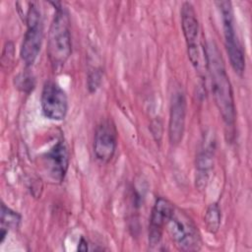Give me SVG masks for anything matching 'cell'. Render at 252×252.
Instances as JSON below:
<instances>
[{"label":"cell","instance_id":"5","mask_svg":"<svg viewBox=\"0 0 252 252\" xmlns=\"http://www.w3.org/2000/svg\"><path fill=\"white\" fill-rule=\"evenodd\" d=\"M167 230L175 245L183 251H196L201 247L198 230L191 219L182 212L174 211L168 220Z\"/></svg>","mask_w":252,"mask_h":252},{"label":"cell","instance_id":"2","mask_svg":"<svg viewBox=\"0 0 252 252\" xmlns=\"http://www.w3.org/2000/svg\"><path fill=\"white\" fill-rule=\"evenodd\" d=\"M55 13L48 32L47 55L53 70H60L72 53L70 20L60 3H53Z\"/></svg>","mask_w":252,"mask_h":252},{"label":"cell","instance_id":"8","mask_svg":"<svg viewBox=\"0 0 252 252\" xmlns=\"http://www.w3.org/2000/svg\"><path fill=\"white\" fill-rule=\"evenodd\" d=\"M43 165L48 176L58 182H62L69 166L70 154L66 143L61 139L57 141L44 155Z\"/></svg>","mask_w":252,"mask_h":252},{"label":"cell","instance_id":"3","mask_svg":"<svg viewBox=\"0 0 252 252\" xmlns=\"http://www.w3.org/2000/svg\"><path fill=\"white\" fill-rule=\"evenodd\" d=\"M25 21L27 31L21 46V58L26 67H31L36 60L43 40V22L40 10L35 3H30Z\"/></svg>","mask_w":252,"mask_h":252},{"label":"cell","instance_id":"10","mask_svg":"<svg viewBox=\"0 0 252 252\" xmlns=\"http://www.w3.org/2000/svg\"><path fill=\"white\" fill-rule=\"evenodd\" d=\"M186 121V99L182 92L177 91L172 94L169 108V121H168V138L173 146L181 143Z\"/></svg>","mask_w":252,"mask_h":252},{"label":"cell","instance_id":"12","mask_svg":"<svg viewBox=\"0 0 252 252\" xmlns=\"http://www.w3.org/2000/svg\"><path fill=\"white\" fill-rule=\"evenodd\" d=\"M181 27L188 49L204 46L200 39V25L194 6L190 2H184L181 7Z\"/></svg>","mask_w":252,"mask_h":252},{"label":"cell","instance_id":"15","mask_svg":"<svg viewBox=\"0 0 252 252\" xmlns=\"http://www.w3.org/2000/svg\"><path fill=\"white\" fill-rule=\"evenodd\" d=\"M15 86L21 92L30 94L35 87V80L32 73L25 71L15 77Z\"/></svg>","mask_w":252,"mask_h":252},{"label":"cell","instance_id":"4","mask_svg":"<svg viewBox=\"0 0 252 252\" xmlns=\"http://www.w3.org/2000/svg\"><path fill=\"white\" fill-rule=\"evenodd\" d=\"M218 5L221 14L224 44L230 65L236 74L242 75L245 70V56L235 32L231 3L229 1H220L218 2Z\"/></svg>","mask_w":252,"mask_h":252},{"label":"cell","instance_id":"9","mask_svg":"<svg viewBox=\"0 0 252 252\" xmlns=\"http://www.w3.org/2000/svg\"><path fill=\"white\" fill-rule=\"evenodd\" d=\"M174 206L167 199L158 197L153 207L150 226H149V245L156 247L160 243L163 227L174 213Z\"/></svg>","mask_w":252,"mask_h":252},{"label":"cell","instance_id":"11","mask_svg":"<svg viewBox=\"0 0 252 252\" xmlns=\"http://www.w3.org/2000/svg\"><path fill=\"white\" fill-rule=\"evenodd\" d=\"M216 142L214 137H206L196 158V187L203 190L207 186L209 172L214 164Z\"/></svg>","mask_w":252,"mask_h":252},{"label":"cell","instance_id":"7","mask_svg":"<svg viewBox=\"0 0 252 252\" xmlns=\"http://www.w3.org/2000/svg\"><path fill=\"white\" fill-rule=\"evenodd\" d=\"M117 148V131L113 122L109 119L100 122L94 132V153L97 159L103 162L109 161Z\"/></svg>","mask_w":252,"mask_h":252},{"label":"cell","instance_id":"6","mask_svg":"<svg viewBox=\"0 0 252 252\" xmlns=\"http://www.w3.org/2000/svg\"><path fill=\"white\" fill-rule=\"evenodd\" d=\"M40 105L43 115L50 120H63L68 111V97L65 91L54 81H46L43 85Z\"/></svg>","mask_w":252,"mask_h":252},{"label":"cell","instance_id":"17","mask_svg":"<svg viewBox=\"0 0 252 252\" xmlns=\"http://www.w3.org/2000/svg\"><path fill=\"white\" fill-rule=\"evenodd\" d=\"M150 130H151V133H152L154 139L157 142H159L161 140L162 132H163L161 120L159 118H155L154 120H152V122L150 124Z\"/></svg>","mask_w":252,"mask_h":252},{"label":"cell","instance_id":"1","mask_svg":"<svg viewBox=\"0 0 252 252\" xmlns=\"http://www.w3.org/2000/svg\"><path fill=\"white\" fill-rule=\"evenodd\" d=\"M206 50L208 72L211 78L215 102L225 127L232 130L235 124L236 112L233 92L224 62L221 53L214 41H210L206 44Z\"/></svg>","mask_w":252,"mask_h":252},{"label":"cell","instance_id":"13","mask_svg":"<svg viewBox=\"0 0 252 252\" xmlns=\"http://www.w3.org/2000/svg\"><path fill=\"white\" fill-rule=\"evenodd\" d=\"M220 221H221V214H220V210L218 203L211 204L208 207L204 217V223L207 230L213 234L217 233L220 229Z\"/></svg>","mask_w":252,"mask_h":252},{"label":"cell","instance_id":"16","mask_svg":"<svg viewBox=\"0 0 252 252\" xmlns=\"http://www.w3.org/2000/svg\"><path fill=\"white\" fill-rule=\"evenodd\" d=\"M102 80V72L100 69H94L89 73L88 89L90 93H94L100 86Z\"/></svg>","mask_w":252,"mask_h":252},{"label":"cell","instance_id":"18","mask_svg":"<svg viewBox=\"0 0 252 252\" xmlns=\"http://www.w3.org/2000/svg\"><path fill=\"white\" fill-rule=\"evenodd\" d=\"M88 248V242L84 237H81L80 241H79V246H78V250L79 251H87Z\"/></svg>","mask_w":252,"mask_h":252},{"label":"cell","instance_id":"14","mask_svg":"<svg viewBox=\"0 0 252 252\" xmlns=\"http://www.w3.org/2000/svg\"><path fill=\"white\" fill-rule=\"evenodd\" d=\"M21 216L7 207L4 203L1 205V228H5L7 230L9 229H16L19 227L21 222Z\"/></svg>","mask_w":252,"mask_h":252}]
</instances>
